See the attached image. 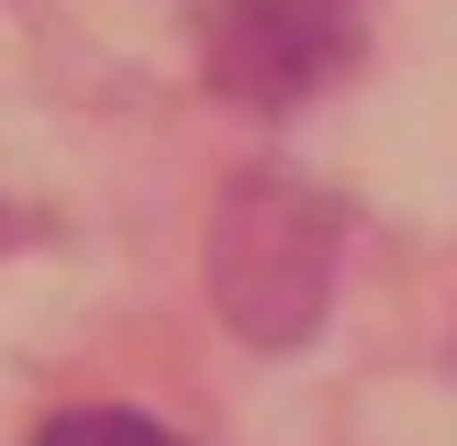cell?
Returning <instances> with one entry per match:
<instances>
[{"label": "cell", "mask_w": 457, "mask_h": 446, "mask_svg": "<svg viewBox=\"0 0 457 446\" xmlns=\"http://www.w3.org/2000/svg\"><path fill=\"white\" fill-rule=\"evenodd\" d=\"M212 301L245 346H302L335 301V201L257 168L212 212Z\"/></svg>", "instance_id": "obj_1"}, {"label": "cell", "mask_w": 457, "mask_h": 446, "mask_svg": "<svg viewBox=\"0 0 457 446\" xmlns=\"http://www.w3.org/2000/svg\"><path fill=\"white\" fill-rule=\"evenodd\" d=\"M335 12L324 0H235L212 22V78L235 101H302L312 78H335Z\"/></svg>", "instance_id": "obj_2"}, {"label": "cell", "mask_w": 457, "mask_h": 446, "mask_svg": "<svg viewBox=\"0 0 457 446\" xmlns=\"http://www.w3.org/2000/svg\"><path fill=\"white\" fill-rule=\"evenodd\" d=\"M34 446H179L168 424H145V413H56Z\"/></svg>", "instance_id": "obj_3"}]
</instances>
